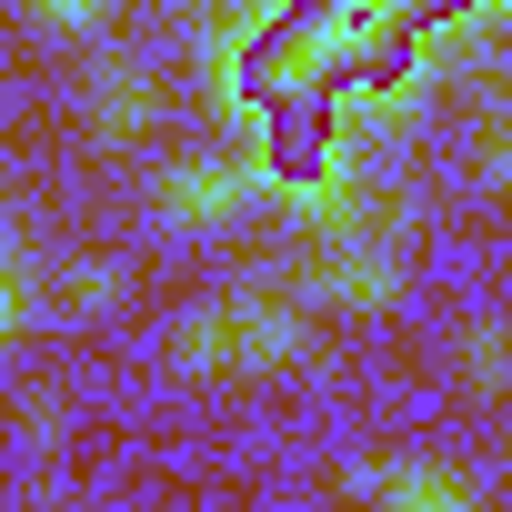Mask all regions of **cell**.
<instances>
[{
  "instance_id": "1",
  "label": "cell",
  "mask_w": 512,
  "mask_h": 512,
  "mask_svg": "<svg viewBox=\"0 0 512 512\" xmlns=\"http://www.w3.org/2000/svg\"><path fill=\"white\" fill-rule=\"evenodd\" d=\"M312 292L342 302V312H382L402 292V262H392V241L382 231H332V251L312 262Z\"/></svg>"
},
{
  "instance_id": "2",
  "label": "cell",
  "mask_w": 512,
  "mask_h": 512,
  "mask_svg": "<svg viewBox=\"0 0 512 512\" xmlns=\"http://www.w3.org/2000/svg\"><path fill=\"white\" fill-rule=\"evenodd\" d=\"M251 201V171L241 161H171L161 171V211L171 221H231Z\"/></svg>"
},
{
  "instance_id": "3",
  "label": "cell",
  "mask_w": 512,
  "mask_h": 512,
  "mask_svg": "<svg viewBox=\"0 0 512 512\" xmlns=\"http://www.w3.org/2000/svg\"><path fill=\"white\" fill-rule=\"evenodd\" d=\"M372 492H382L392 512H472V482L442 472V462H402V472H382Z\"/></svg>"
},
{
  "instance_id": "4",
  "label": "cell",
  "mask_w": 512,
  "mask_h": 512,
  "mask_svg": "<svg viewBox=\"0 0 512 512\" xmlns=\"http://www.w3.org/2000/svg\"><path fill=\"white\" fill-rule=\"evenodd\" d=\"M91 121H101L111 141H131V131L151 121V71H141V61H111V71L91 81Z\"/></svg>"
},
{
  "instance_id": "5",
  "label": "cell",
  "mask_w": 512,
  "mask_h": 512,
  "mask_svg": "<svg viewBox=\"0 0 512 512\" xmlns=\"http://www.w3.org/2000/svg\"><path fill=\"white\" fill-rule=\"evenodd\" d=\"M121 302V272L111 262H71V312H111Z\"/></svg>"
},
{
  "instance_id": "6",
  "label": "cell",
  "mask_w": 512,
  "mask_h": 512,
  "mask_svg": "<svg viewBox=\"0 0 512 512\" xmlns=\"http://www.w3.org/2000/svg\"><path fill=\"white\" fill-rule=\"evenodd\" d=\"M21 302H31V292H21V262H11V241H0V342L21 332Z\"/></svg>"
},
{
  "instance_id": "7",
  "label": "cell",
  "mask_w": 512,
  "mask_h": 512,
  "mask_svg": "<svg viewBox=\"0 0 512 512\" xmlns=\"http://www.w3.org/2000/svg\"><path fill=\"white\" fill-rule=\"evenodd\" d=\"M472 392H502V332L492 322L472 332Z\"/></svg>"
},
{
  "instance_id": "8",
  "label": "cell",
  "mask_w": 512,
  "mask_h": 512,
  "mask_svg": "<svg viewBox=\"0 0 512 512\" xmlns=\"http://www.w3.org/2000/svg\"><path fill=\"white\" fill-rule=\"evenodd\" d=\"M31 11L61 21V31H91V21H101V0H31Z\"/></svg>"
}]
</instances>
